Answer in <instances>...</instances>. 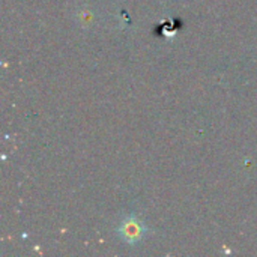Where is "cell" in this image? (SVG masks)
<instances>
[{"instance_id":"obj_1","label":"cell","mask_w":257,"mask_h":257,"mask_svg":"<svg viewBox=\"0 0 257 257\" xmlns=\"http://www.w3.org/2000/svg\"><path fill=\"white\" fill-rule=\"evenodd\" d=\"M146 226L142 220H139L136 215H128L125 217L119 226H117V235L125 244H139L145 235H146Z\"/></svg>"},{"instance_id":"obj_2","label":"cell","mask_w":257,"mask_h":257,"mask_svg":"<svg viewBox=\"0 0 257 257\" xmlns=\"http://www.w3.org/2000/svg\"><path fill=\"white\" fill-rule=\"evenodd\" d=\"M78 18L81 20L83 26H89V24L93 21V14H92V12H89L87 9H83V11L78 14Z\"/></svg>"}]
</instances>
